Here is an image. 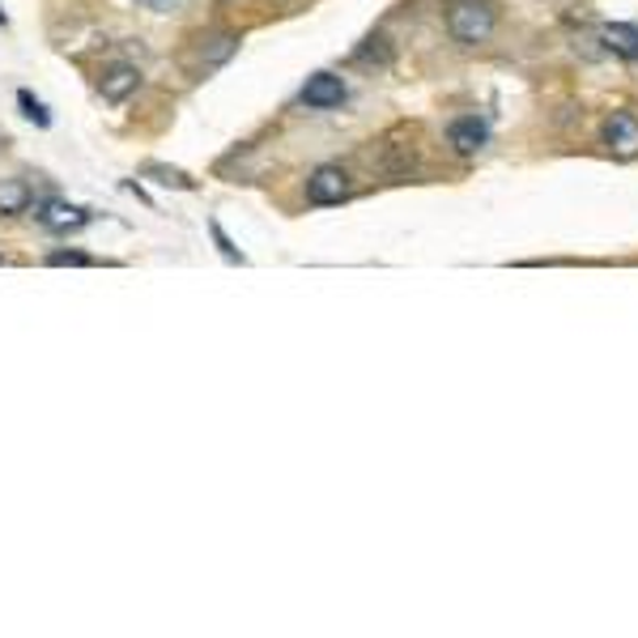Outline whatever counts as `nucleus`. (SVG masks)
Masks as SVG:
<instances>
[{
	"mask_svg": "<svg viewBox=\"0 0 638 638\" xmlns=\"http://www.w3.org/2000/svg\"><path fill=\"white\" fill-rule=\"evenodd\" d=\"M47 264H52V268H64V264H73V268H89L94 260H89L86 252H52Z\"/></svg>",
	"mask_w": 638,
	"mask_h": 638,
	"instance_id": "nucleus-14",
	"label": "nucleus"
},
{
	"mask_svg": "<svg viewBox=\"0 0 638 638\" xmlns=\"http://www.w3.org/2000/svg\"><path fill=\"white\" fill-rule=\"evenodd\" d=\"M493 30H498L493 0H451V9H447V34H451L460 47L486 43Z\"/></svg>",
	"mask_w": 638,
	"mask_h": 638,
	"instance_id": "nucleus-1",
	"label": "nucleus"
},
{
	"mask_svg": "<svg viewBox=\"0 0 638 638\" xmlns=\"http://www.w3.org/2000/svg\"><path fill=\"white\" fill-rule=\"evenodd\" d=\"M605 146L613 149V158H638V116L630 111H613L605 119Z\"/></svg>",
	"mask_w": 638,
	"mask_h": 638,
	"instance_id": "nucleus-3",
	"label": "nucleus"
},
{
	"mask_svg": "<svg viewBox=\"0 0 638 638\" xmlns=\"http://www.w3.org/2000/svg\"><path fill=\"white\" fill-rule=\"evenodd\" d=\"M302 103H307L311 111L341 107V103H345V82H341L337 73H316V77H307V86H302Z\"/></svg>",
	"mask_w": 638,
	"mask_h": 638,
	"instance_id": "nucleus-4",
	"label": "nucleus"
},
{
	"mask_svg": "<svg viewBox=\"0 0 638 638\" xmlns=\"http://www.w3.org/2000/svg\"><path fill=\"white\" fill-rule=\"evenodd\" d=\"M137 4H146L153 13H171V9H179V0H137Z\"/></svg>",
	"mask_w": 638,
	"mask_h": 638,
	"instance_id": "nucleus-15",
	"label": "nucleus"
},
{
	"mask_svg": "<svg viewBox=\"0 0 638 638\" xmlns=\"http://www.w3.org/2000/svg\"><path fill=\"white\" fill-rule=\"evenodd\" d=\"M34 201L26 179H0V217H22Z\"/></svg>",
	"mask_w": 638,
	"mask_h": 638,
	"instance_id": "nucleus-8",
	"label": "nucleus"
},
{
	"mask_svg": "<svg viewBox=\"0 0 638 638\" xmlns=\"http://www.w3.org/2000/svg\"><path fill=\"white\" fill-rule=\"evenodd\" d=\"M349 192H353L349 171H345V167H337V162L316 167V171L307 174V201H311V204H341Z\"/></svg>",
	"mask_w": 638,
	"mask_h": 638,
	"instance_id": "nucleus-2",
	"label": "nucleus"
},
{
	"mask_svg": "<svg viewBox=\"0 0 638 638\" xmlns=\"http://www.w3.org/2000/svg\"><path fill=\"white\" fill-rule=\"evenodd\" d=\"M600 39H605V47H609L613 56L638 60V26H630V22H609V26L600 30Z\"/></svg>",
	"mask_w": 638,
	"mask_h": 638,
	"instance_id": "nucleus-9",
	"label": "nucleus"
},
{
	"mask_svg": "<svg viewBox=\"0 0 638 638\" xmlns=\"http://www.w3.org/2000/svg\"><path fill=\"white\" fill-rule=\"evenodd\" d=\"M146 174H158L153 183H162V188H179V192H196V179L183 171H174V167H162V162H149Z\"/></svg>",
	"mask_w": 638,
	"mask_h": 638,
	"instance_id": "nucleus-10",
	"label": "nucleus"
},
{
	"mask_svg": "<svg viewBox=\"0 0 638 638\" xmlns=\"http://www.w3.org/2000/svg\"><path fill=\"white\" fill-rule=\"evenodd\" d=\"M0 26H4V13H0Z\"/></svg>",
	"mask_w": 638,
	"mask_h": 638,
	"instance_id": "nucleus-16",
	"label": "nucleus"
},
{
	"mask_svg": "<svg viewBox=\"0 0 638 638\" xmlns=\"http://www.w3.org/2000/svg\"><path fill=\"white\" fill-rule=\"evenodd\" d=\"M34 217H39L47 231L68 234V231H82V226H86L89 209H82V204H68V201H43Z\"/></svg>",
	"mask_w": 638,
	"mask_h": 638,
	"instance_id": "nucleus-5",
	"label": "nucleus"
},
{
	"mask_svg": "<svg viewBox=\"0 0 638 638\" xmlns=\"http://www.w3.org/2000/svg\"><path fill=\"white\" fill-rule=\"evenodd\" d=\"M213 47H209V56H201L204 60V68H213V64H226V60L238 52V34H217V39H209Z\"/></svg>",
	"mask_w": 638,
	"mask_h": 638,
	"instance_id": "nucleus-11",
	"label": "nucleus"
},
{
	"mask_svg": "<svg viewBox=\"0 0 638 638\" xmlns=\"http://www.w3.org/2000/svg\"><path fill=\"white\" fill-rule=\"evenodd\" d=\"M447 141H451V149H456L460 158H472L477 149H486V141H490V128H486L477 116H460V119H451Z\"/></svg>",
	"mask_w": 638,
	"mask_h": 638,
	"instance_id": "nucleus-6",
	"label": "nucleus"
},
{
	"mask_svg": "<svg viewBox=\"0 0 638 638\" xmlns=\"http://www.w3.org/2000/svg\"><path fill=\"white\" fill-rule=\"evenodd\" d=\"M0 264H4V256H0Z\"/></svg>",
	"mask_w": 638,
	"mask_h": 638,
	"instance_id": "nucleus-17",
	"label": "nucleus"
},
{
	"mask_svg": "<svg viewBox=\"0 0 638 638\" xmlns=\"http://www.w3.org/2000/svg\"><path fill=\"white\" fill-rule=\"evenodd\" d=\"M209 234H213V243H217V252H222L226 260H231V264H243V252H238V247L231 243V234L222 231V222H209Z\"/></svg>",
	"mask_w": 638,
	"mask_h": 638,
	"instance_id": "nucleus-13",
	"label": "nucleus"
},
{
	"mask_svg": "<svg viewBox=\"0 0 638 638\" xmlns=\"http://www.w3.org/2000/svg\"><path fill=\"white\" fill-rule=\"evenodd\" d=\"M18 103H22V116L30 119V124H39V128H47L52 124V116H47V107L30 94V89H18Z\"/></svg>",
	"mask_w": 638,
	"mask_h": 638,
	"instance_id": "nucleus-12",
	"label": "nucleus"
},
{
	"mask_svg": "<svg viewBox=\"0 0 638 638\" xmlns=\"http://www.w3.org/2000/svg\"><path fill=\"white\" fill-rule=\"evenodd\" d=\"M137 86H141V73H137L132 64H116V68H107V73H103L98 94H103L107 103H124L128 94H137Z\"/></svg>",
	"mask_w": 638,
	"mask_h": 638,
	"instance_id": "nucleus-7",
	"label": "nucleus"
}]
</instances>
